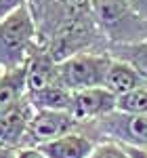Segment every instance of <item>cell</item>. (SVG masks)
I'll return each mask as SVG.
<instances>
[{
  "label": "cell",
  "instance_id": "1",
  "mask_svg": "<svg viewBox=\"0 0 147 158\" xmlns=\"http://www.w3.org/2000/svg\"><path fill=\"white\" fill-rule=\"evenodd\" d=\"M90 11L109 47L133 44L147 38V21L128 0H90Z\"/></svg>",
  "mask_w": 147,
  "mask_h": 158
},
{
  "label": "cell",
  "instance_id": "2",
  "mask_svg": "<svg viewBox=\"0 0 147 158\" xmlns=\"http://www.w3.org/2000/svg\"><path fill=\"white\" fill-rule=\"evenodd\" d=\"M38 44V27L25 4L0 21V72L23 68Z\"/></svg>",
  "mask_w": 147,
  "mask_h": 158
},
{
  "label": "cell",
  "instance_id": "3",
  "mask_svg": "<svg viewBox=\"0 0 147 158\" xmlns=\"http://www.w3.org/2000/svg\"><path fill=\"white\" fill-rule=\"evenodd\" d=\"M93 141H116L128 148L147 150V114H126V112H111L99 120L82 122L80 129Z\"/></svg>",
  "mask_w": 147,
  "mask_h": 158
},
{
  "label": "cell",
  "instance_id": "4",
  "mask_svg": "<svg viewBox=\"0 0 147 158\" xmlns=\"http://www.w3.org/2000/svg\"><path fill=\"white\" fill-rule=\"evenodd\" d=\"M109 53H80L59 63V82L72 93L105 86V76L111 65Z\"/></svg>",
  "mask_w": 147,
  "mask_h": 158
},
{
  "label": "cell",
  "instance_id": "5",
  "mask_svg": "<svg viewBox=\"0 0 147 158\" xmlns=\"http://www.w3.org/2000/svg\"><path fill=\"white\" fill-rule=\"evenodd\" d=\"M38 27V44L46 47L61 27L90 9V0H27Z\"/></svg>",
  "mask_w": 147,
  "mask_h": 158
},
{
  "label": "cell",
  "instance_id": "6",
  "mask_svg": "<svg viewBox=\"0 0 147 158\" xmlns=\"http://www.w3.org/2000/svg\"><path fill=\"white\" fill-rule=\"evenodd\" d=\"M82 122L74 116L72 112H57V110H36L23 148H38L42 143H49L57 137H63L67 133H74L80 129Z\"/></svg>",
  "mask_w": 147,
  "mask_h": 158
},
{
  "label": "cell",
  "instance_id": "7",
  "mask_svg": "<svg viewBox=\"0 0 147 158\" xmlns=\"http://www.w3.org/2000/svg\"><path fill=\"white\" fill-rule=\"evenodd\" d=\"M118 110V97L107 91L105 86L97 89H84V91H76L72 97V112L80 122H90L99 120L103 116H107L111 112Z\"/></svg>",
  "mask_w": 147,
  "mask_h": 158
},
{
  "label": "cell",
  "instance_id": "8",
  "mask_svg": "<svg viewBox=\"0 0 147 158\" xmlns=\"http://www.w3.org/2000/svg\"><path fill=\"white\" fill-rule=\"evenodd\" d=\"M25 85H27V93L61 85L59 82V63L53 59L49 49L42 44H36V49L32 51L30 59L25 63Z\"/></svg>",
  "mask_w": 147,
  "mask_h": 158
},
{
  "label": "cell",
  "instance_id": "9",
  "mask_svg": "<svg viewBox=\"0 0 147 158\" xmlns=\"http://www.w3.org/2000/svg\"><path fill=\"white\" fill-rule=\"evenodd\" d=\"M36 110L32 108V103L27 97L15 106L11 112H6L0 118V148H13V150H21L25 146V137L30 129V120L34 116Z\"/></svg>",
  "mask_w": 147,
  "mask_h": 158
},
{
  "label": "cell",
  "instance_id": "10",
  "mask_svg": "<svg viewBox=\"0 0 147 158\" xmlns=\"http://www.w3.org/2000/svg\"><path fill=\"white\" fill-rule=\"evenodd\" d=\"M38 148L46 154V158H88L97 148V141H93L82 131H74Z\"/></svg>",
  "mask_w": 147,
  "mask_h": 158
},
{
  "label": "cell",
  "instance_id": "11",
  "mask_svg": "<svg viewBox=\"0 0 147 158\" xmlns=\"http://www.w3.org/2000/svg\"><path fill=\"white\" fill-rule=\"evenodd\" d=\"M145 85L147 80L133 65H128L126 61H120V59H111V65L107 70V76H105V89L111 91L116 97H122V95Z\"/></svg>",
  "mask_w": 147,
  "mask_h": 158
},
{
  "label": "cell",
  "instance_id": "12",
  "mask_svg": "<svg viewBox=\"0 0 147 158\" xmlns=\"http://www.w3.org/2000/svg\"><path fill=\"white\" fill-rule=\"evenodd\" d=\"M27 95L25 85V65L11 72H0V118L19 106Z\"/></svg>",
  "mask_w": 147,
  "mask_h": 158
},
{
  "label": "cell",
  "instance_id": "13",
  "mask_svg": "<svg viewBox=\"0 0 147 158\" xmlns=\"http://www.w3.org/2000/svg\"><path fill=\"white\" fill-rule=\"evenodd\" d=\"M34 110H57V112H70L72 110L74 93L61 85L49 86L42 91H32L25 95Z\"/></svg>",
  "mask_w": 147,
  "mask_h": 158
},
{
  "label": "cell",
  "instance_id": "14",
  "mask_svg": "<svg viewBox=\"0 0 147 158\" xmlns=\"http://www.w3.org/2000/svg\"><path fill=\"white\" fill-rule=\"evenodd\" d=\"M109 55L113 59L126 61L147 80V38L133 44H113L109 47Z\"/></svg>",
  "mask_w": 147,
  "mask_h": 158
},
{
  "label": "cell",
  "instance_id": "15",
  "mask_svg": "<svg viewBox=\"0 0 147 158\" xmlns=\"http://www.w3.org/2000/svg\"><path fill=\"white\" fill-rule=\"evenodd\" d=\"M118 112L126 114H147V85L118 97Z\"/></svg>",
  "mask_w": 147,
  "mask_h": 158
},
{
  "label": "cell",
  "instance_id": "16",
  "mask_svg": "<svg viewBox=\"0 0 147 158\" xmlns=\"http://www.w3.org/2000/svg\"><path fill=\"white\" fill-rule=\"evenodd\" d=\"M88 158H130V154L126 152V148L122 143L103 141V143H97V148L93 150V154Z\"/></svg>",
  "mask_w": 147,
  "mask_h": 158
},
{
  "label": "cell",
  "instance_id": "17",
  "mask_svg": "<svg viewBox=\"0 0 147 158\" xmlns=\"http://www.w3.org/2000/svg\"><path fill=\"white\" fill-rule=\"evenodd\" d=\"M25 4H27V0H0V21L13 15L15 11H19Z\"/></svg>",
  "mask_w": 147,
  "mask_h": 158
},
{
  "label": "cell",
  "instance_id": "18",
  "mask_svg": "<svg viewBox=\"0 0 147 158\" xmlns=\"http://www.w3.org/2000/svg\"><path fill=\"white\" fill-rule=\"evenodd\" d=\"M17 158H46V154L40 148H21L17 152Z\"/></svg>",
  "mask_w": 147,
  "mask_h": 158
},
{
  "label": "cell",
  "instance_id": "19",
  "mask_svg": "<svg viewBox=\"0 0 147 158\" xmlns=\"http://www.w3.org/2000/svg\"><path fill=\"white\" fill-rule=\"evenodd\" d=\"M128 2H130V6L147 21V0H128Z\"/></svg>",
  "mask_w": 147,
  "mask_h": 158
},
{
  "label": "cell",
  "instance_id": "20",
  "mask_svg": "<svg viewBox=\"0 0 147 158\" xmlns=\"http://www.w3.org/2000/svg\"><path fill=\"white\" fill-rule=\"evenodd\" d=\"M126 148V152L130 154V158H147V150H139V148H128V146H124Z\"/></svg>",
  "mask_w": 147,
  "mask_h": 158
},
{
  "label": "cell",
  "instance_id": "21",
  "mask_svg": "<svg viewBox=\"0 0 147 158\" xmlns=\"http://www.w3.org/2000/svg\"><path fill=\"white\" fill-rule=\"evenodd\" d=\"M19 150H13V148H0V158H17Z\"/></svg>",
  "mask_w": 147,
  "mask_h": 158
}]
</instances>
